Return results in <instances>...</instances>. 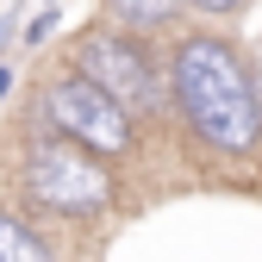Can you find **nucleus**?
I'll list each match as a JSON object with an SVG mask.
<instances>
[{"mask_svg":"<svg viewBox=\"0 0 262 262\" xmlns=\"http://www.w3.org/2000/svg\"><path fill=\"white\" fill-rule=\"evenodd\" d=\"M169 100L193 125V138H206L225 156H250L262 144V88L237 44L225 38H181L169 62Z\"/></svg>","mask_w":262,"mask_h":262,"instance_id":"obj_1","label":"nucleus"},{"mask_svg":"<svg viewBox=\"0 0 262 262\" xmlns=\"http://www.w3.org/2000/svg\"><path fill=\"white\" fill-rule=\"evenodd\" d=\"M19 181L31 193V206H44L56 219H88V212H100L113 200V175H106V162L100 156H88L75 144H62V138H31L25 144V162H19Z\"/></svg>","mask_w":262,"mask_h":262,"instance_id":"obj_2","label":"nucleus"},{"mask_svg":"<svg viewBox=\"0 0 262 262\" xmlns=\"http://www.w3.org/2000/svg\"><path fill=\"white\" fill-rule=\"evenodd\" d=\"M75 75H81L88 88H100L125 119L156 113V106H162V94H169L162 69L150 62V50L131 38V31H106V25L81 31V44H75Z\"/></svg>","mask_w":262,"mask_h":262,"instance_id":"obj_3","label":"nucleus"},{"mask_svg":"<svg viewBox=\"0 0 262 262\" xmlns=\"http://www.w3.org/2000/svg\"><path fill=\"white\" fill-rule=\"evenodd\" d=\"M38 119L50 125V138H62V144H75V150H88V156H100V162H119L125 150H131V119L106 100L100 88H88L81 75H56V81H44V94H38Z\"/></svg>","mask_w":262,"mask_h":262,"instance_id":"obj_4","label":"nucleus"},{"mask_svg":"<svg viewBox=\"0 0 262 262\" xmlns=\"http://www.w3.org/2000/svg\"><path fill=\"white\" fill-rule=\"evenodd\" d=\"M0 262H56V256H50V244L31 231L19 212L0 206Z\"/></svg>","mask_w":262,"mask_h":262,"instance_id":"obj_5","label":"nucleus"},{"mask_svg":"<svg viewBox=\"0 0 262 262\" xmlns=\"http://www.w3.org/2000/svg\"><path fill=\"white\" fill-rule=\"evenodd\" d=\"M106 13L131 31H156V25H169L181 13V0H106Z\"/></svg>","mask_w":262,"mask_h":262,"instance_id":"obj_6","label":"nucleus"},{"mask_svg":"<svg viewBox=\"0 0 262 262\" xmlns=\"http://www.w3.org/2000/svg\"><path fill=\"white\" fill-rule=\"evenodd\" d=\"M56 7H62V0H50V7H44L38 19H31V25H25V44H44V38H50V31H56Z\"/></svg>","mask_w":262,"mask_h":262,"instance_id":"obj_7","label":"nucleus"},{"mask_svg":"<svg viewBox=\"0 0 262 262\" xmlns=\"http://www.w3.org/2000/svg\"><path fill=\"white\" fill-rule=\"evenodd\" d=\"M187 7H200V13H212V19H225V13H237L244 0H187Z\"/></svg>","mask_w":262,"mask_h":262,"instance_id":"obj_8","label":"nucleus"},{"mask_svg":"<svg viewBox=\"0 0 262 262\" xmlns=\"http://www.w3.org/2000/svg\"><path fill=\"white\" fill-rule=\"evenodd\" d=\"M13 25H19V13H7V19H0V50L13 44Z\"/></svg>","mask_w":262,"mask_h":262,"instance_id":"obj_9","label":"nucleus"},{"mask_svg":"<svg viewBox=\"0 0 262 262\" xmlns=\"http://www.w3.org/2000/svg\"><path fill=\"white\" fill-rule=\"evenodd\" d=\"M7 88H13V69H7V62H0V100H7Z\"/></svg>","mask_w":262,"mask_h":262,"instance_id":"obj_10","label":"nucleus"}]
</instances>
